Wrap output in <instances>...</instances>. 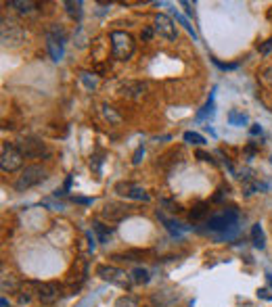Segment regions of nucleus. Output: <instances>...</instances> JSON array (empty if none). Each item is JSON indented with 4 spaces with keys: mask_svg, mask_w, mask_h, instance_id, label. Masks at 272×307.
<instances>
[{
    "mask_svg": "<svg viewBox=\"0 0 272 307\" xmlns=\"http://www.w3.org/2000/svg\"><path fill=\"white\" fill-rule=\"evenodd\" d=\"M236 224H239V211L234 209H224L207 219L209 232H214L218 240H228L236 234Z\"/></svg>",
    "mask_w": 272,
    "mask_h": 307,
    "instance_id": "1",
    "label": "nucleus"
},
{
    "mask_svg": "<svg viewBox=\"0 0 272 307\" xmlns=\"http://www.w3.org/2000/svg\"><path fill=\"white\" fill-rule=\"evenodd\" d=\"M111 50H113V57L117 61H128L130 57L134 55V38L126 32H111Z\"/></svg>",
    "mask_w": 272,
    "mask_h": 307,
    "instance_id": "2",
    "label": "nucleus"
},
{
    "mask_svg": "<svg viewBox=\"0 0 272 307\" xmlns=\"http://www.w3.org/2000/svg\"><path fill=\"white\" fill-rule=\"evenodd\" d=\"M96 276L103 278L105 282L117 284L121 288H130V284H132V276L126 274V272L119 268H113V266H99L96 268Z\"/></svg>",
    "mask_w": 272,
    "mask_h": 307,
    "instance_id": "3",
    "label": "nucleus"
},
{
    "mask_svg": "<svg viewBox=\"0 0 272 307\" xmlns=\"http://www.w3.org/2000/svg\"><path fill=\"white\" fill-rule=\"evenodd\" d=\"M44 178H46L44 170L38 168V165H30V168L23 170V173L19 175V180L15 182V188L19 192H23V190H28L32 186H36V184H40V182H44Z\"/></svg>",
    "mask_w": 272,
    "mask_h": 307,
    "instance_id": "4",
    "label": "nucleus"
},
{
    "mask_svg": "<svg viewBox=\"0 0 272 307\" xmlns=\"http://www.w3.org/2000/svg\"><path fill=\"white\" fill-rule=\"evenodd\" d=\"M23 163V153L17 146L2 144V153H0V168L2 171H17Z\"/></svg>",
    "mask_w": 272,
    "mask_h": 307,
    "instance_id": "5",
    "label": "nucleus"
},
{
    "mask_svg": "<svg viewBox=\"0 0 272 307\" xmlns=\"http://www.w3.org/2000/svg\"><path fill=\"white\" fill-rule=\"evenodd\" d=\"M25 40V30L11 19H2V46H19Z\"/></svg>",
    "mask_w": 272,
    "mask_h": 307,
    "instance_id": "6",
    "label": "nucleus"
},
{
    "mask_svg": "<svg viewBox=\"0 0 272 307\" xmlns=\"http://www.w3.org/2000/svg\"><path fill=\"white\" fill-rule=\"evenodd\" d=\"M116 192L126 199H134V201H149L151 197H149V192L145 188L136 186V184L132 182H117L116 184Z\"/></svg>",
    "mask_w": 272,
    "mask_h": 307,
    "instance_id": "7",
    "label": "nucleus"
},
{
    "mask_svg": "<svg viewBox=\"0 0 272 307\" xmlns=\"http://www.w3.org/2000/svg\"><path fill=\"white\" fill-rule=\"evenodd\" d=\"M155 32L159 34L161 38L170 40V42L176 40V25H174V21L168 15H157L155 17Z\"/></svg>",
    "mask_w": 272,
    "mask_h": 307,
    "instance_id": "8",
    "label": "nucleus"
},
{
    "mask_svg": "<svg viewBox=\"0 0 272 307\" xmlns=\"http://www.w3.org/2000/svg\"><path fill=\"white\" fill-rule=\"evenodd\" d=\"M19 151L25 157H40L42 153H44V144L36 138H23L19 142Z\"/></svg>",
    "mask_w": 272,
    "mask_h": 307,
    "instance_id": "9",
    "label": "nucleus"
},
{
    "mask_svg": "<svg viewBox=\"0 0 272 307\" xmlns=\"http://www.w3.org/2000/svg\"><path fill=\"white\" fill-rule=\"evenodd\" d=\"M103 217L109 219V222H119V219L128 217V207L117 205V203H107L103 209Z\"/></svg>",
    "mask_w": 272,
    "mask_h": 307,
    "instance_id": "10",
    "label": "nucleus"
},
{
    "mask_svg": "<svg viewBox=\"0 0 272 307\" xmlns=\"http://www.w3.org/2000/svg\"><path fill=\"white\" fill-rule=\"evenodd\" d=\"M59 297V288L55 284H38V299L42 303H52Z\"/></svg>",
    "mask_w": 272,
    "mask_h": 307,
    "instance_id": "11",
    "label": "nucleus"
},
{
    "mask_svg": "<svg viewBox=\"0 0 272 307\" xmlns=\"http://www.w3.org/2000/svg\"><path fill=\"white\" fill-rule=\"evenodd\" d=\"M46 46H48V52H50V57L52 61H61L65 55V50H63V42L57 40V38H52L50 34L46 36Z\"/></svg>",
    "mask_w": 272,
    "mask_h": 307,
    "instance_id": "12",
    "label": "nucleus"
},
{
    "mask_svg": "<svg viewBox=\"0 0 272 307\" xmlns=\"http://www.w3.org/2000/svg\"><path fill=\"white\" fill-rule=\"evenodd\" d=\"M159 215V219L165 224V228H168V232L170 234H174V236H180V234H184V232H189L191 228L189 226H184V224H180V222H174V219H168L165 215H161V213H157Z\"/></svg>",
    "mask_w": 272,
    "mask_h": 307,
    "instance_id": "13",
    "label": "nucleus"
},
{
    "mask_svg": "<svg viewBox=\"0 0 272 307\" xmlns=\"http://www.w3.org/2000/svg\"><path fill=\"white\" fill-rule=\"evenodd\" d=\"M251 242L256 249L266 247V236H264V230H262L260 224H253V228H251Z\"/></svg>",
    "mask_w": 272,
    "mask_h": 307,
    "instance_id": "14",
    "label": "nucleus"
},
{
    "mask_svg": "<svg viewBox=\"0 0 272 307\" xmlns=\"http://www.w3.org/2000/svg\"><path fill=\"white\" fill-rule=\"evenodd\" d=\"M145 88L147 86L143 82H128V84H124V86L119 88V92L124 94V96H138L140 92L145 90Z\"/></svg>",
    "mask_w": 272,
    "mask_h": 307,
    "instance_id": "15",
    "label": "nucleus"
},
{
    "mask_svg": "<svg viewBox=\"0 0 272 307\" xmlns=\"http://www.w3.org/2000/svg\"><path fill=\"white\" fill-rule=\"evenodd\" d=\"M228 124L241 128V126L247 124V115H245V113H241V111H236V109H233L231 113H228Z\"/></svg>",
    "mask_w": 272,
    "mask_h": 307,
    "instance_id": "16",
    "label": "nucleus"
},
{
    "mask_svg": "<svg viewBox=\"0 0 272 307\" xmlns=\"http://www.w3.org/2000/svg\"><path fill=\"white\" fill-rule=\"evenodd\" d=\"M92 230L96 232V236H99V240L101 242H107L109 240V236H111V228H107V226H103L101 222H92Z\"/></svg>",
    "mask_w": 272,
    "mask_h": 307,
    "instance_id": "17",
    "label": "nucleus"
},
{
    "mask_svg": "<svg viewBox=\"0 0 272 307\" xmlns=\"http://www.w3.org/2000/svg\"><path fill=\"white\" fill-rule=\"evenodd\" d=\"M65 6H67V13H69V17H72V19H78V21L82 19V2H80V0H78V2H72V0H67Z\"/></svg>",
    "mask_w": 272,
    "mask_h": 307,
    "instance_id": "18",
    "label": "nucleus"
},
{
    "mask_svg": "<svg viewBox=\"0 0 272 307\" xmlns=\"http://www.w3.org/2000/svg\"><path fill=\"white\" fill-rule=\"evenodd\" d=\"M214 92H216V88L212 90V94H209V101L205 102V107L199 111L197 119H205V117H212V115H214Z\"/></svg>",
    "mask_w": 272,
    "mask_h": 307,
    "instance_id": "19",
    "label": "nucleus"
},
{
    "mask_svg": "<svg viewBox=\"0 0 272 307\" xmlns=\"http://www.w3.org/2000/svg\"><path fill=\"white\" fill-rule=\"evenodd\" d=\"M184 142H189V144H195V146H201V144H205V138L197 134V132H184Z\"/></svg>",
    "mask_w": 272,
    "mask_h": 307,
    "instance_id": "20",
    "label": "nucleus"
},
{
    "mask_svg": "<svg viewBox=\"0 0 272 307\" xmlns=\"http://www.w3.org/2000/svg\"><path fill=\"white\" fill-rule=\"evenodd\" d=\"M130 276H132V282L134 284H147L149 282V272L143 270V268H136Z\"/></svg>",
    "mask_w": 272,
    "mask_h": 307,
    "instance_id": "21",
    "label": "nucleus"
},
{
    "mask_svg": "<svg viewBox=\"0 0 272 307\" xmlns=\"http://www.w3.org/2000/svg\"><path fill=\"white\" fill-rule=\"evenodd\" d=\"M116 307H138V299L134 295H124L116 301Z\"/></svg>",
    "mask_w": 272,
    "mask_h": 307,
    "instance_id": "22",
    "label": "nucleus"
},
{
    "mask_svg": "<svg viewBox=\"0 0 272 307\" xmlns=\"http://www.w3.org/2000/svg\"><path fill=\"white\" fill-rule=\"evenodd\" d=\"M8 6H15L19 13H32L36 4H34V2H21V0H11V2H8Z\"/></svg>",
    "mask_w": 272,
    "mask_h": 307,
    "instance_id": "23",
    "label": "nucleus"
},
{
    "mask_svg": "<svg viewBox=\"0 0 272 307\" xmlns=\"http://www.w3.org/2000/svg\"><path fill=\"white\" fill-rule=\"evenodd\" d=\"M80 80L86 84V88H88V90H94V88H96V80H94V77L90 75V73H80Z\"/></svg>",
    "mask_w": 272,
    "mask_h": 307,
    "instance_id": "24",
    "label": "nucleus"
},
{
    "mask_svg": "<svg viewBox=\"0 0 272 307\" xmlns=\"http://www.w3.org/2000/svg\"><path fill=\"white\" fill-rule=\"evenodd\" d=\"M212 63H214L216 67L224 69V71H233V69H236V67H239L236 63H220V61H218V59H212Z\"/></svg>",
    "mask_w": 272,
    "mask_h": 307,
    "instance_id": "25",
    "label": "nucleus"
},
{
    "mask_svg": "<svg viewBox=\"0 0 272 307\" xmlns=\"http://www.w3.org/2000/svg\"><path fill=\"white\" fill-rule=\"evenodd\" d=\"M176 19H178V21L184 25V28H187V32H189L191 36H193V40H195V38H197V34H195V30H193V25H191L187 19H184V17H180V15H176Z\"/></svg>",
    "mask_w": 272,
    "mask_h": 307,
    "instance_id": "26",
    "label": "nucleus"
},
{
    "mask_svg": "<svg viewBox=\"0 0 272 307\" xmlns=\"http://www.w3.org/2000/svg\"><path fill=\"white\" fill-rule=\"evenodd\" d=\"M103 115L107 117V119H111V121H116V124L119 121V115H116V113L111 111V107H107V104H105V107H103Z\"/></svg>",
    "mask_w": 272,
    "mask_h": 307,
    "instance_id": "27",
    "label": "nucleus"
},
{
    "mask_svg": "<svg viewBox=\"0 0 272 307\" xmlns=\"http://www.w3.org/2000/svg\"><path fill=\"white\" fill-rule=\"evenodd\" d=\"M205 211H207L205 205H199V207L195 209V211L191 213V217H193V219H199V217H203V215H205Z\"/></svg>",
    "mask_w": 272,
    "mask_h": 307,
    "instance_id": "28",
    "label": "nucleus"
},
{
    "mask_svg": "<svg viewBox=\"0 0 272 307\" xmlns=\"http://www.w3.org/2000/svg\"><path fill=\"white\" fill-rule=\"evenodd\" d=\"M143 155H145V148H143V146H138V148H136V153H134V157H132V163L138 165L140 159H143Z\"/></svg>",
    "mask_w": 272,
    "mask_h": 307,
    "instance_id": "29",
    "label": "nucleus"
},
{
    "mask_svg": "<svg viewBox=\"0 0 272 307\" xmlns=\"http://www.w3.org/2000/svg\"><path fill=\"white\" fill-rule=\"evenodd\" d=\"M42 205H46V207H52V209H55V211H61V209H65L63 205H61V203H52V201H50V199H46V201H42Z\"/></svg>",
    "mask_w": 272,
    "mask_h": 307,
    "instance_id": "30",
    "label": "nucleus"
},
{
    "mask_svg": "<svg viewBox=\"0 0 272 307\" xmlns=\"http://www.w3.org/2000/svg\"><path fill=\"white\" fill-rule=\"evenodd\" d=\"M262 77H264V82H266V84H270V86H272V65L264 69V75H262Z\"/></svg>",
    "mask_w": 272,
    "mask_h": 307,
    "instance_id": "31",
    "label": "nucleus"
},
{
    "mask_svg": "<svg viewBox=\"0 0 272 307\" xmlns=\"http://www.w3.org/2000/svg\"><path fill=\"white\" fill-rule=\"evenodd\" d=\"M197 159H201V161H209V163H216V161L212 159V155H207V153H203V151H197Z\"/></svg>",
    "mask_w": 272,
    "mask_h": 307,
    "instance_id": "32",
    "label": "nucleus"
},
{
    "mask_svg": "<svg viewBox=\"0 0 272 307\" xmlns=\"http://www.w3.org/2000/svg\"><path fill=\"white\" fill-rule=\"evenodd\" d=\"M258 295L262 297V299H266V301H270V299H272V293L268 291V288H260V291H258Z\"/></svg>",
    "mask_w": 272,
    "mask_h": 307,
    "instance_id": "33",
    "label": "nucleus"
},
{
    "mask_svg": "<svg viewBox=\"0 0 272 307\" xmlns=\"http://www.w3.org/2000/svg\"><path fill=\"white\" fill-rule=\"evenodd\" d=\"M249 134H251V136H258V134H262V126H260V124H253V126L249 128Z\"/></svg>",
    "mask_w": 272,
    "mask_h": 307,
    "instance_id": "34",
    "label": "nucleus"
},
{
    "mask_svg": "<svg viewBox=\"0 0 272 307\" xmlns=\"http://www.w3.org/2000/svg\"><path fill=\"white\" fill-rule=\"evenodd\" d=\"M74 203H80V205H90L92 199H84V197H74Z\"/></svg>",
    "mask_w": 272,
    "mask_h": 307,
    "instance_id": "35",
    "label": "nucleus"
},
{
    "mask_svg": "<svg viewBox=\"0 0 272 307\" xmlns=\"http://www.w3.org/2000/svg\"><path fill=\"white\" fill-rule=\"evenodd\" d=\"M92 159H94V161H90V168H94V171L99 173V170H101V159H99V157H92Z\"/></svg>",
    "mask_w": 272,
    "mask_h": 307,
    "instance_id": "36",
    "label": "nucleus"
},
{
    "mask_svg": "<svg viewBox=\"0 0 272 307\" xmlns=\"http://www.w3.org/2000/svg\"><path fill=\"white\" fill-rule=\"evenodd\" d=\"M151 38H153V30H151V28H145V30H143V40L149 42Z\"/></svg>",
    "mask_w": 272,
    "mask_h": 307,
    "instance_id": "37",
    "label": "nucleus"
},
{
    "mask_svg": "<svg viewBox=\"0 0 272 307\" xmlns=\"http://www.w3.org/2000/svg\"><path fill=\"white\" fill-rule=\"evenodd\" d=\"M270 48H272V38H270V40L264 44V46L260 48V52H262V55H268V52H270Z\"/></svg>",
    "mask_w": 272,
    "mask_h": 307,
    "instance_id": "38",
    "label": "nucleus"
},
{
    "mask_svg": "<svg viewBox=\"0 0 272 307\" xmlns=\"http://www.w3.org/2000/svg\"><path fill=\"white\" fill-rule=\"evenodd\" d=\"M182 6L187 8V15H189V17H193V8H191V4H189V2H182Z\"/></svg>",
    "mask_w": 272,
    "mask_h": 307,
    "instance_id": "39",
    "label": "nucleus"
},
{
    "mask_svg": "<svg viewBox=\"0 0 272 307\" xmlns=\"http://www.w3.org/2000/svg\"><path fill=\"white\" fill-rule=\"evenodd\" d=\"M270 163H272V157H270Z\"/></svg>",
    "mask_w": 272,
    "mask_h": 307,
    "instance_id": "40",
    "label": "nucleus"
}]
</instances>
